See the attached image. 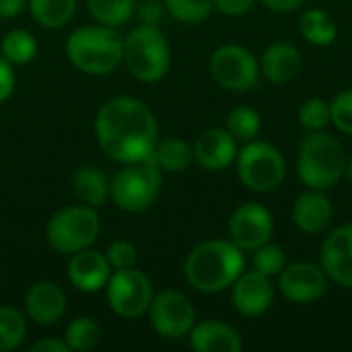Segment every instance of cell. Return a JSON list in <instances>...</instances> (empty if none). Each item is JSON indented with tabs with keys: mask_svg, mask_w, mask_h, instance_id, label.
<instances>
[{
	"mask_svg": "<svg viewBox=\"0 0 352 352\" xmlns=\"http://www.w3.org/2000/svg\"><path fill=\"white\" fill-rule=\"evenodd\" d=\"M227 130L237 142L256 140L262 130V116L250 105H237L227 116Z\"/></svg>",
	"mask_w": 352,
	"mask_h": 352,
	"instance_id": "obj_27",
	"label": "cell"
},
{
	"mask_svg": "<svg viewBox=\"0 0 352 352\" xmlns=\"http://www.w3.org/2000/svg\"><path fill=\"white\" fill-rule=\"evenodd\" d=\"M101 340L99 324L91 318H76L66 328V344L70 351H93Z\"/></svg>",
	"mask_w": 352,
	"mask_h": 352,
	"instance_id": "obj_30",
	"label": "cell"
},
{
	"mask_svg": "<svg viewBox=\"0 0 352 352\" xmlns=\"http://www.w3.org/2000/svg\"><path fill=\"white\" fill-rule=\"evenodd\" d=\"M72 188H74L76 198L82 204H89L93 208L103 206L109 198V182L103 175V171L93 165H85V167L76 169Z\"/></svg>",
	"mask_w": 352,
	"mask_h": 352,
	"instance_id": "obj_22",
	"label": "cell"
},
{
	"mask_svg": "<svg viewBox=\"0 0 352 352\" xmlns=\"http://www.w3.org/2000/svg\"><path fill=\"white\" fill-rule=\"evenodd\" d=\"M256 0H214V10L225 16H243L252 10Z\"/></svg>",
	"mask_w": 352,
	"mask_h": 352,
	"instance_id": "obj_36",
	"label": "cell"
},
{
	"mask_svg": "<svg viewBox=\"0 0 352 352\" xmlns=\"http://www.w3.org/2000/svg\"><path fill=\"white\" fill-rule=\"evenodd\" d=\"M344 144L326 130L309 132L297 153V175L305 188L330 190L344 177L346 167Z\"/></svg>",
	"mask_w": 352,
	"mask_h": 352,
	"instance_id": "obj_3",
	"label": "cell"
},
{
	"mask_svg": "<svg viewBox=\"0 0 352 352\" xmlns=\"http://www.w3.org/2000/svg\"><path fill=\"white\" fill-rule=\"evenodd\" d=\"M153 159L161 167V171L179 173V171L188 169L190 163L194 161V151H192V146L186 140L169 138V140H165V142L155 146Z\"/></svg>",
	"mask_w": 352,
	"mask_h": 352,
	"instance_id": "obj_25",
	"label": "cell"
},
{
	"mask_svg": "<svg viewBox=\"0 0 352 352\" xmlns=\"http://www.w3.org/2000/svg\"><path fill=\"white\" fill-rule=\"evenodd\" d=\"M194 161L206 171H223L237 159V140L229 134L227 128H208L204 130L194 146Z\"/></svg>",
	"mask_w": 352,
	"mask_h": 352,
	"instance_id": "obj_16",
	"label": "cell"
},
{
	"mask_svg": "<svg viewBox=\"0 0 352 352\" xmlns=\"http://www.w3.org/2000/svg\"><path fill=\"white\" fill-rule=\"evenodd\" d=\"M334 206L332 200L326 196V190L307 188L303 194L297 196L293 204V223L301 233L318 235L326 231L332 223Z\"/></svg>",
	"mask_w": 352,
	"mask_h": 352,
	"instance_id": "obj_18",
	"label": "cell"
},
{
	"mask_svg": "<svg viewBox=\"0 0 352 352\" xmlns=\"http://www.w3.org/2000/svg\"><path fill=\"white\" fill-rule=\"evenodd\" d=\"M233 307L245 318L264 316L274 303V285L272 278L254 270H243L239 278L231 285Z\"/></svg>",
	"mask_w": 352,
	"mask_h": 352,
	"instance_id": "obj_14",
	"label": "cell"
},
{
	"mask_svg": "<svg viewBox=\"0 0 352 352\" xmlns=\"http://www.w3.org/2000/svg\"><path fill=\"white\" fill-rule=\"evenodd\" d=\"M262 4L272 12H293L299 10L305 0H262Z\"/></svg>",
	"mask_w": 352,
	"mask_h": 352,
	"instance_id": "obj_39",
	"label": "cell"
},
{
	"mask_svg": "<svg viewBox=\"0 0 352 352\" xmlns=\"http://www.w3.org/2000/svg\"><path fill=\"white\" fill-rule=\"evenodd\" d=\"M66 54L85 74L105 76L124 60V39L113 27H80L66 39Z\"/></svg>",
	"mask_w": 352,
	"mask_h": 352,
	"instance_id": "obj_4",
	"label": "cell"
},
{
	"mask_svg": "<svg viewBox=\"0 0 352 352\" xmlns=\"http://www.w3.org/2000/svg\"><path fill=\"white\" fill-rule=\"evenodd\" d=\"M163 6L175 21L200 25L214 10V0H163Z\"/></svg>",
	"mask_w": 352,
	"mask_h": 352,
	"instance_id": "obj_31",
	"label": "cell"
},
{
	"mask_svg": "<svg viewBox=\"0 0 352 352\" xmlns=\"http://www.w3.org/2000/svg\"><path fill=\"white\" fill-rule=\"evenodd\" d=\"M157 120L151 107L134 97H113L95 118V136L101 151L118 163H140L155 153Z\"/></svg>",
	"mask_w": 352,
	"mask_h": 352,
	"instance_id": "obj_1",
	"label": "cell"
},
{
	"mask_svg": "<svg viewBox=\"0 0 352 352\" xmlns=\"http://www.w3.org/2000/svg\"><path fill=\"white\" fill-rule=\"evenodd\" d=\"M320 266L332 283L352 289V225H340L324 239Z\"/></svg>",
	"mask_w": 352,
	"mask_h": 352,
	"instance_id": "obj_15",
	"label": "cell"
},
{
	"mask_svg": "<svg viewBox=\"0 0 352 352\" xmlns=\"http://www.w3.org/2000/svg\"><path fill=\"white\" fill-rule=\"evenodd\" d=\"M299 31H301L303 39L316 47H328L338 37L336 21L322 8H307L301 14Z\"/></svg>",
	"mask_w": 352,
	"mask_h": 352,
	"instance_id": "obj_23",
	"label": "cell"
},
{
	"mask_svg": "<svg viewBox=\"0 0 352 352\" xmlns=\"http://www.w3.org/2000/svg\"><path fill=\"white\" fill-rule=\"evenodd\" d=\"M101 233V219L89 204L66 206L58 210L45 229L47 241L56 252L76 254L95 243Z\"/></svg>",
	"mask_w": 352,
	"mask_h": 352,
	"instance_id": "obj_8",
	"label": "cell"
},
{
	"mask_svg": "<svg viewBox=\"0 0 352 352\" xmlns=\"http://www.w3.org/2000/svg\"><path fill=\"white\" fill-rule=\"evenodd\" d=\"M66 340H56V338H43L31 346V352H68Z\"/></svg>",
	"mask_w": 352,
	"mask_h": 352,
	"instance_id": "obj_40",
	"label": "cell"
},
{
	"mask_svg": "<svg viewBox=\"0 0 352 352\" xmlns=\"http://www.w3.org/2000/svg\"><path fill=\"white\" fill-rule=\"evenodd\" d=\"M303 68V54L301 50L291 41H274L270 43L262 58H260V70L266 80L272 85H287Z\"/></svg>",
	"mask_w": 352,
	"mask_h": 352,
	"instance_id": "obj_20",
	"label": "cell"
},
{
	"mask_svg": "<svg viewBox=\"0 0 352 352\" xmlns=\"http://www.w3.org/2000/svg\"><path fill=\"white\" fill-rule=\"evenodd\" d=\"M140 82H157L169 72L171 50L157 25H140L124 39V60Z\"/></svg>",
	"mask_w": 352,
	"mask_h": 352,
	"instance_id": "obj_5",
	"label": "cell"
},
{
	"mask_svg": "<svg viewBox=\"0 0 352 352\" xmlns=\"http://www.w3.org/2000/svg\"><path fill=\"white\" fill-rule=\"evenodd\" d=\"M27 0H0V19H12L23 12Z\"/></svg>",
	"mask_w": 352,
	"mask_h": 352,
	"instance_id": "obj_41",
	"label": "cell"
},
{
	"mask_svg": "<svg viewBox=\"0 0 352 352\" xmlns=\"http://www.w3.org/2000/svg\"><path fill=\"white\" fill-rule=\"evenodd\" d=\"M107 303L120 318H140L148 311L153 301V285L146 274L132 268L113 270L107 285Z\"/></svg>",
	"mask_w": 352,
	"mask_h": 352,
	"instance_id": "obj_10",
	"label": "cell"
},
{
	"mask_svg": "<svg viewBox=\"0 0 352 352\" xmlns=\"http://www.w3.org/2000/svg\"><path fill=\"white\" fill-rule=\"evenodd\" d=\"M217 85L233 93H245L258 87L262 70L260 60L243 45L227 43L212 52L208 62Z\"/></svg>",
	"mask_w": 352,
	"mask_h": 352,
	"instance_id": "obj_9",
	"label": "cell"
},
{
	"mask_svg": "<svg viewBox=\"0 0 352 352\" xmlns=\"http://www.w3.org/2000/svg\"><path fill=\"white\" fill-rule=\"evenodd\" d=\"M93 19L105 27H122L136 12L134 0H87Z\"/></svg>",
	"mask_w": 352,
	"mask_h": 352,
	"instance_id": "obj_26",
	"label": "cell"
},
{
	"mask_svg": "<svg viewBox=\"0 0 352 352\" xmlns=\"http://www.w3.org/2000/svg\"><path fill=\"white\" fill-rule=\"evenodd\" d=\"M235 167L239 182L258 194L274 192L287 175V161L283 153L274 144L258 138L245 142V146L237 153Z\"/></svg>",
	"mask_w": 352,
	"mask_h": 352,
	"instance_id": "obj_6",
	"label": "cell"
},
{
	"mask_svg": "<svg viewBox=\"0 0 352 352\" xmlns=\"http://www.w3.org/2000/svg\"><path fill=\"white\" fill-rule=\"evenodd\" d=\"M107 262L111 264L113 270H122V268H132L136 266V248L126 241V239H120V241H113L107 252Z\"/></svg>",
	"mask_w": 352,
	"mask_h": 352,
	"instance_id": "obj_35",
	"label": "cell"
},
{
	"mask_svg": "<svg viewBox=\"0 0 352 352\" xmlns=\"http://www.w3.org/2000/svg\"><path fill=\"white\" fill-rule=\"evenodd\" d=\"M161 190V167L153 155L140 163H128L109 182V198L126 212L146 210Z\"/></svg>",
	"mask_w": 352,
	"mask_h": 352,
	"instance_id": "obj_7",
	"label": "cell"
},
{
	"mask_svg": "<svg viewBox=\"0 0 352 352\" xmlns=\"http://www.w3.org/2000/svg\"><path fill=\"white\" fill-rule=\"evenodd\" d=\"M243 270V250L237 248L231 239H208L196 245L184 264L188 285L206 295L231 289Z\"/></svg>",
	"mask_w": 352,
	"mask_h": 352,
	"instance_id": "obj_2",
	"label": "cell"
},
{
	"mask_svg": "<svg viewBox=\"0 0 352 352\" xmlns=\"http://www.w3.org/2000/svg\"><path fill=\"white\" fill-rule=\"evenodd\" d=\"M111 272L113 268L107 262V256L89 248L72 254L68 262V278L72 287L82 293H97L105 289Z\"/></svg>",
	"mask_w": 352,
	"mask_h": 352,
	"instance_id": "obj_17",
	"label": "cell"
},
{
	"mask_svg": "<svg viewBox=\"0 0 352 352\" xmlns=\"http://www.w3.org/2000/svg\"><path fill=\"white\" fill-rule=\"evenodd\" d=\"M148 318L155 332L163 338L177 340L190 334L196 324V309L192 301L179 291H163L153 297Z\"/></svg>",
	"mask_w": 352,
	"mask_h": 352,
	"instance_id": "obj_11",
	"label": "cell"
},
{
	"mask_svg": "<svg viewBox=\"0 0 352 352\" xmlns=\"http://www.w3.org/2000/svg\"><path fill=\"white\" fill-rule=\"evenodd\" d=\"M27 336L25 318L8 305H0V352L14 351Z\"/></svg>",
	"mask_w": 352,
	"mask_h": 352,
	"instance_id": "obj_29",
	"label": "cell"
},
{
	"mask_svg": "<svg viewBox=\"0 0 352 352\" xmlns=\"http://www.w3.org/2000/svg\"><path fill=\"white\" fill-rule=\"evenodd\" d=\"M328 274L320 264L293 262L278 274V291L295 305H309L322 299L328 291Z\"/></svg>",
	"mask_w": 352,
	"mask_h": 352,
	"instance_id": "obj_13",
	"label": "cell"
},
{
	"mask_svg": "<svg viewBox=\"0 0 352 352\" xmlns=\"http://www.w3.org/2000/svg\"><path fill=\"white\" fill-rule=\"evenodd\" d=\"M163 16V6L157 0H146L138 6V19L142 25H159Z\"/></svg>",
	"mask_w": 352,
	"mask_h": 352,
	"instance_id": "obj_38",
	"label": "cell"
},
{
	"mask_svg": "<svg viewBox=\"0 0 352 352\" xmlns=\"http://www.w3.org/2000/svg\"><path fill=\"white\" fill-rule=\"evenodd\" d=\"M2 56L16 66L29 64L37 56V41L35 37L25 29H12L2 37Z\"/></svg>",
	"mask_w": 352,
	"mask_h": 352,
	"instance_id": "obj_28",
	"label": "cell"
},
{
	"mask_svg": "<svg viewBox=\"0 0 352 352\" xmlns=\"http://www.w3.org/2000/svg\"><path fill=\"white\" fill-rule=\"evenodd\" d=\"M66 293L60 285L41 280L33 285L25 295V311L29 320H33L39 326H52L62 320L66 314Z\"/></svg>",
	"mask_w": 352,
	"mask_h": 352,
	"instance_id": "obj_19",
	"label": "cell"
},
{
	"mask_svg": "<svg viewBox=\"0 0 352 352\" xmlns=\"http://www.w3.org/2000/svg\"><path fill=\"white\" fill-rule=\"evenodd\" d=\"M297 120L299 124L309 130H326L328 124H332V109H330V101L322 99V97H311L307 101H303L297 109Z\"/></svg>",
	"mask_w": 352,
	"mask_h": 352,
	"instance_id": "obj_32",
	"label": "cell"
},
{
	"mask_svg": "<svg viewBox=\"0 0 352 352\" xmlns=\"http://www.w3.org/2000/svg\"><path fill=\"white\" fill-rule=\"evenodd\" d=\"M330 109L334 128L344 136H352V89L340 91L330 101Z\"/></svg>",
	"mask_w": 352,
	"mask_h": 352,
	"instance_id": "obj_34",
	"label": "cell"
},
{
	"mask_svg": "<svg viewBox=\"0 0 352 352\" xmlns=\"http://www.w3.org/2000/svg\"><path fill=\"white\" fill-rule=\"evenodd\" d=\"M33 19L47 29L64 27L76 12V0H29Z\"/></svg>",
	"mask_w": 352,
	"mask_h": 352,
	"instance_id": "obj_24",
	"label": "cell"
},
{
	"mask_svg": "<svg viewBox=\"0 0 352 352\" xmlns=\"http://www.w3.org/2000/svg\"><path fill=\"white\" fill-rule=\"evenodd\" d=\"M274 235V217L260 202L239 204L229 219V237L243 252H254L256 248L270 241Z\"/></svg>",
	"mask_w": 352,
	"mask_h": 352,
	"instance_id": "obj_12",
	"label": "cell"
},
{
	"mask_svg": "<svg viewBox=\"0 0 352 352\" xmlns=\"http://www.w3.org/2000/svg\"><path fill=\"white\" fill-rule=\"evenodd\" d=\"M190 346L198 352H239L243 340L235 328L217 320H204L190 330Z\"/></svg>",
	"mask_w": 352,
	"mask_h": 352,
	"instance_id": "obj_21",
	"label": "cell"
},
{
	"mask_svg": "<svg viewBox=\"0 0 352 352\" xmlns=\"http://www.w3.org/2000/svg\"><path fill=\"white\" fill-rule=\"evenodd\" d=\"M287 266V252L272 241H266L264 245L254 250V268L270 278L278 276L283 268Z\"/></svg>",
	"mask_w": 352,
	"mask_h": 352,
	"instance_id": "obj_33",
	"label": "cell"
},
{
	"mask_svg": "<svg viewBox=\"0 0 352 352\" xmlns=\"http://www.w3.org/2000/svg\"><path fill=\"white\" fill-rule=\"evenodd\" d=\"M14 91V72L12 64L0 54V103H4Z\"/></svg>",
	"mask_w": 352,
	"mask_h": 352,
	"instance_id": "obj_37",
	"label": "cell"
},
{
	"mask_svg": "<svg viewBox=\"0 0 352 352\" xmlns=\"http://www.w3.org/2000/svg\"><path fill=\"white\" fill-rule=\"evenodd\" d=\"M344 177H346V179H351V182H352V157H349V159H346V167H344Z\"/></svg>",
	"mask_w": 352,
	"mask_h": 352,
	"instance_id": "obj_42",
	"label": "cell"
}]
</instances>
